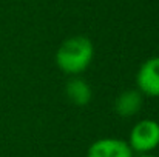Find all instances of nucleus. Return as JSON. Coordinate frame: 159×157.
<instances>
[{"label": "nucleus", "mask_w": 159, "mask_h": 157, "mask_svg": "<svg viewBox=\"0 0 159 157\" xmlns=\"http://www.w3.org/2000/svg\"><path fill=\"white\" fill-rule=\"evenodd\" d=\"M94 45L85 36H73L62 42L56 52L57 68L68 76L82 74L93 62Z\"/></svg>", "instance_id": "nucleus-1"}, {"label": "nucleus", "mask_w": 159, "mask_h": 157, "mask_svg": "<svg viewBox=\"0 0 159 157\" xmlns=\"http://www.w3.org/2000/svg\"><path fill=\"white\" fill-rule=\"evenodd\" d=\"M128 145L133 153L148 154L159 146V123L153 119H144L134 123L128 136Z\"/></svg>", "instance_id": "nucleus-2"}, {"label": "nucleus", "mask_w": 159, "mask_h": 157, "mask_svg": "<svg viewBox=\"0 0 159 157\" xmlns=\"http://www.w3.org/2000/svg\"><path fill=\"white\" fill-rule=\"evenodd\" d=\"M136 86L144 97H159V55L147 59L139 66Z\"/></svg>", "instance_id": "nucleus-3"}, {"label": "nucleus", "mask_w": 159, "mask_h": 157, "mask_svg": "<svg viewBox=\"0 0 159 157\" xmlns=\"http://www.w3.org/2000/svg\"><path fill=\"white\" fill-rule=\"evenodd\" d=\"M87 157H134V153L128 142L116 137H105L90 145Z\"/></svg>", "instance_id": "nucleus-4"}, {"label": "nucleus", "mask_w": 159, "mask_h": 157, "mask_svg": "<svg viewBox=\"0 0 159 157\" xmlns=\"http://www.w3.org/2000/svg\"><path fill=\"white\" fill-rule=\"evenodd\" d=\"M144 105V94L136 89H127L120 93L114 100V111L120 117H133L136 116Z\"/></svg>", "instance_id": "nucleus-5"}, {"label": "nucleus", "mask_w": 159, "mask_h": 157, "mask_svg": "<svg viewBox=\"0 0 159 157\" xmlns=\"http://www.w3.org/2000/svg\"><path fill=\"white\" fill-rule=\"evenodd\" d=\"M65 96L71 103L77 105V106H84L91 102L93 89L85 79H82L79 76H73L65 85Z\"/></svg>", "instance_id": "nucleus-6"}, {"label": "nucleus", "mask_w": 159, "mask_h": 157, "mask_svg": "<svg viewBox=\"0 0 159 157\" xmlns=\"http://www.w3.org/2000/svg\"><path fill=\"white\" fill-rule=\"evenodd\" d=\"M139 157H158V156H153V154H150V153H148V154H141Z\"/></svg>", "instance_id": "nucleus-7"}]
</instances>
